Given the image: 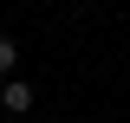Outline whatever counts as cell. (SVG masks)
Instances as JSON below:
<instances>
[{"label": "cell", "mask_w": 130, "mask_h": 123, "mask_svg": "<svg viewBox=\"0 0 130 123\" xmlns=\"http://www.w3.org/2000/svg\"><path fill=\"white\" fill-rule=\"evenodd\" d=\"M0 110H7V117H26L32 110V84L26 78H7V84H0Z\"/></svg>", "instance_id": "1"}, {"label": "cell", "mask_w": 130, "mask_h": 123, "mask_svg": "<svg viewBox=\"0 0 130 123\" xmlns=\"http://www.w3.org/2000/svg\"><path fill=\"white\" fill-rule=\"evenodd\" d=\"M7 78H20V39L13 32H0V84Z\"/></svg>", "instance_id": "2"}]
</instances>
